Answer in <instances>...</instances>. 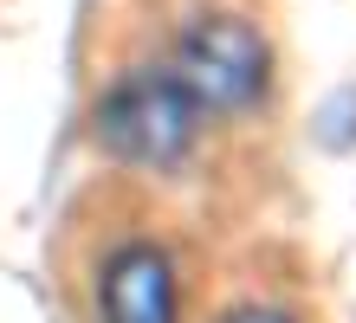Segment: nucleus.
<instances>
[{
    "instance_id": "20e7f679",
    "label": "nucleus",
    "mask_w": 356,
    "mask_h": 323,
    "mask_svg": "<svg viewBox=\"0 0 356 323\" xmlns=\"http://www.w3.org/2000/svg\"><path fill=\"white\" fill-rule=\"evenodd\" d=\"M220 323H298L291 310H279V304H234Z\"/></svg>"
},
{
    "instance_id": "f03ea898",
    "label": "nucleus",
    "mask_w": 356,
    "mask_h": 323,
    "mask_svg": "<svg viewBox=\"0 0 356 323\" xmlns=\"http://www.w3.org/2000/svg\"><path fill=\"white\" fill-rule=\"evenodd\" d=\"M169 72L201 103V117H240V110H253L266 97V84H272V46H266V33L253 19H240V13H201L175 39Z\"/></svg>"
},
{
    "instance_id": "7ed1b4c3",
    "label": "nucleus",
    "mask_w": 356,
    "mask_h": 323,
    "mask_svg": "<svg viewBox=\"0 0 356 323\" xmlns=\"http://www.w3.org/2000/svg\"><path fill=\"white\" fill-rule=\"evenodd\" d=\"M97 323H181V272L156 233H117L91 258Z\"/></svg>"
},
{
    "instance_id": "f257e3e1",
    "label": "nucleus",
    "mask_w": 356,
    "mask_h": 323,
    "mask_svg": "<svg viewBox=\"0 0 356 323\" xmlns=\"http://www.w3.org/2000/svg\"><path fill=\"white\" fill-rule=\"evenodd\" d=\"M201 103L181 91V78L169 65H130L97 91L91 136L111 162L143 168V175H169L195 156L201 142Z\"/></svg>"
}]
</instances>
